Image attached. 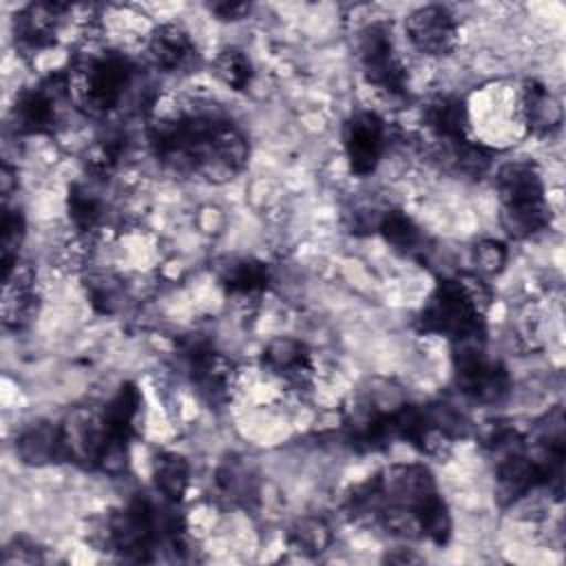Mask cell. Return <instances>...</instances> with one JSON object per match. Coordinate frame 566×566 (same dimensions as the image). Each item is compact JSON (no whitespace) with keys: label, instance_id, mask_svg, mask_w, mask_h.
Segmentation results:
<instances>
[{"label":"cell","instance_id":"obj_1","mask_svg":"<svg viewBox=\"0 0 566 566\" xmlns=\"http://www.w3.org/2000/svg\"><path fill=\"white\" fill-rule=\"evenodd\" d=\"M352 522L380 526L389 535L422 537L438 546L451 539V513L424 464H394L354 486L345 500Z\"/></svg>","mask_w":566,"mask_h":566},{"label":"cell","instance_id":"obj_2","mask_svg":"<svg viewBox=\"0 0 566 566\" xmlns=\"http://www.w3.org/2000/svg\"><path fill=\"white\" fill-rule=\"evenodd\" d=\"M148 146L164 168L210 184L237 177L250 155L245 135L230 119L203 111L153 122Z\"/></svg>","mask_w":566,"mask_h":566},{"label":"cell","instance_id":"obj_3","mask_svg":"<svg viewBox=\"0 0 566 566\" xmlns=\"http://www.w3.org/2000/svg\"><path fill=\"white\" fill-rule=\"evenodd\" d=\"M91 542L128 562H153L159 548L186 551V520L164 495L161 502L135 495L126 506L106 513Z\"/></svg>","mask_w":566,"mask_h":566},{"label":"cell","instance_id":"obj_4","mask_svg":"<svg viewBox=\"0 0 566 566\" xmlns=\"http://www.w3.org/2000/svg\"><path fill=\"white\" fill-rule=\"evenodd\" d=\"M489 303L491 292L475 274L442 279L420 307L413 327L420 334L444 336L449 343L484 338V312Z\"/></svg>","mask_w":566,"mask_h":566},{"label":"cell","instance_id":"obj_5","mask_svg":"<svg viewBox=\"0 0 566 566\" xmlns=\"http://www.w3.org/2000/svg\"><path fill=\"white\" fill-rule=\"evenodd\" d=\"M66 75L71 104L86 117L102 119L119 108L135 84L137 66L119 51H80Z\"/></svg>","mask_w":566,"mask_h":566},{"label":"cell","instance_id":"obj_6","mask_svg":"<svg viewBox=\"0 0 566 566\" xmlns=\"http://www.w3.org/2000/svg\"><path fill=\"white\" fill-rule=\"evenodd\" d=\"M500 221L509 237L528 239L551 223L539 168L528 159H513L497 170Z\"/></svg>","mask_w":566,"mask_h":566},{"label":"cell","instance_id":"obj_7","mask_svg":"<svg viewBox=\"0 0 566 566\" xmlns=\"http://www.w3.org/2000/svg\"><path fill=\"white\" fill-rule=\"evenodd\" d=\"M451 365L458 389L475 402L493 405L511 391V378L504 365L486 358L484 338L451 343Z\"/></svg>","mask_w":566,"mask_h":566},{"label":"cell","instance_id":"obj_8","mask_svg":"<svg viewBox=\"0 0 566 566\" xmlns=\"http://www.w3.org/2000/svg\"><path fill=\"white\" fill-rule=\"evenodd\" d=\"M358 64L365 80L378 91L402 97L407 93V71L396 55L391 24L387 20L367 22L356 38Z\"/></svg>","mask_w":566,"mask_h":566},{"label":"cell","instance_id":"obj_9","mask_svg":"<svg viewBox=\"0 0 566 566\" xmlns=\"http://www.w3.org/2000/svg\"><path fill=\"white\" fill-rule=\"evenodd\" d=\"M64 102H71L69 75L57 71L15 97L9 124L18 135H53L60 126Z\"/></svg>","mask_w":566,"mask_h":566},{"label":"cell","instance_id":"obj_10","mask_svg":"<svg viewBox=\"0 0 566 566\" xmlns=\"http://www.w3.org/2000/svg\"><path fill=\"white\" fill-rule=\"evenodd\" d=\"M142 411V394L135 382H124L111 398V402L104 407V420H106V449L99 460V469L108 475H119L128 467V447L137 429V418Z\"/></svg>","mask_w":566,"mask_h":566},{"label":"cell","instance_id":"obj_11","mask_svg":"<svg viewBox=\"0 0 566 566\" xmlns=\"http://www.w3.org/2000/svg\"><path fill=\"white\" fill-rule=\"evenodd\" d=\"M181 358L190 382L197 387L199 396L210 405H223L230 398L234 365L223 354H219L208 340L192 336L181 343Z\"/></svg>","mask_w":566,"mask_h":566},{"label":"cell","instance_id":"obj_12","mask_svg":"<svg viewBox=\"0 0 566 566\" xmlns=\"http://www.w3.org/2000/svg\"><path fill=\"white\" fill-rule=\"evenodd\" d=\"M422 124L436 139V157L451 166L453 157L471 142L469 108L460 95H436L422 106Z\"/></svg>","mask_w":566,"mask_h":566},{"label":"cell","instance_id":"obj_13","mask_svg":"<svg viewBox=\"0 0 566 566\" xmlns=\"http://www.w3.org/2000/svg\"><path fill=\"white\" fill-rule=\"evenodd\" d=\"M387 146V124L378 113H354L343 126V148L349 170L358 177L371 175Z\"/></svg>","mask_w":566,"mask_h":566},{"label":"cell","instance_id":"obj_14","mask_svg":"<svg viewBox=\"0 0 566 566\" xmlns=\"http://www.w3.org/2000/svg\"><path fill=\"white\" fill-rule=\"evenodd\" d=\"M405 33L413 49L431 57H444L458 46V20L442 4L411 11L405 20Z\"/></svg>","mask_w":566,"mask_h":566},{"label":"cell","instance_id":"obj_15","mask_svg":"<svg viewBox=\"0 0 566 566\" xmlns=\"http://www.w3.org/2000/svg\"><path fill=\"white\" fill-rule=\"evenodd\" d=\"M64 2H31L13 18V42L22 55H38L55 44L57 27L66 15Z\"/></svg>","mask_w":566,"mask_h":566},{"label":"cell","instance_id":"obj_16","mask_svg":"<svg viewBox=\"0 0 566 566\" xmlns=\"http://www.w3.org/2000/svg\"><path fill=\"white\" fill-rule=\"evenodd\" d=\"M261 363L268 374L294 391H307L314 385V358L305 343L296 338H274L265 345Z\"/></svg>","mask_w":566,"mask_h":566},{"label":"cell","instance_id":"obj_17","mask_svg":"<svg viewBox=\"0 0 566 566\" xmlns=\"http://www.w3.org/2000/svg\"><path fill=\"white\" fill-rule=\"evenodd\" d=\"M38 312L35 274L27 263H15L13 270L2 276V323L11 329L24 327Z\"/></svg>","mask_w":566,"mask_h":566},{"label":"cell","instance_id":"obj_18","mask_svg":"<svg viewBox=\"0 0 566 566\" xmlns=\"http://www.w3.org/2000/svg\"><path fill=\"white\" fill-rule=\"evenodd\" d=\"M150 62L166 73H179L195 64L197 49L190 35L177 24H159L150 31L146 44Z\"/></svg>","mask_w":566,"mask_h":566},{"label":"cell","instance_id":"obj_19","mask_svg":"<svg viewBox=\"0 0 566 566\" xmlns=\"http://www.w3.org/2000/svg\"><path fill=\"white\" fill-rule=\"evenodd\" d=\"M219 285L234 298H259L270 285V270L252 256H232L217 265Z\"/></svg>","mask_w":566,"mask_h":566},{"label":"cell","instance_id":"obj_20","mask_svg":"<svg viewBox=\"0 0 566 566\" xmlns=\"http://www.w3.org/2000/svg\"><path fill=\"white\" fill-rule=\"evenodd\" d=\"M15 453L24 464H31V467L64 462L60 422L55 424V422L40 420L24 427L15 438Z\"/></svg>","mask_w":566,"mask_h":566},{"label":"cell","instance_id":"obj_21","mask_svg":"<svg viewBox=\"0 0 566 566\" xmlns=\"http://www.w3.org/2000/svg\"><path fill=\"white\" fill-rule=\"evenodd\" d=\"M520 104L524 124L533 135L546 137L562 126V106L542 82L526 80L522 86Z\"/></svg>","mask_w":566,"mask_h":566},{"label":"cell","instance_id":"obj_22","mask_svg":"<svg viewBox=\"0 0 566 566\" xmlns=\"http://www.w3.org/2000/svg\"><path fill=\"white\" fill-rule=\"evenodd\" d=\"M153 482L157 493L166 500L179 504L190 484V467L184 455L175 451H164L153 462Z\"/></svg>","mask_w":566,"mask_h":566},{"label":"cell","instance_id":"obj_23","mask_svg":"<svg viewBox=\"0 0 566 566\" xmlns=\"http://www.w3.org/2000/svg\"><path fill=\"white\" fill-rule=\"evenodd\" d=\"M376 230L382 234V239L394 245L396 250L405 252V254H416L422 248V232L420 228L413 223L411 217H407L402 210H387L380 214Z\"/></svg>","mask_w":566,"mask_h":566},{"label":"cell","instance_id":"obj_24","mask_svg":"<svg viewBox=\"0 0 566 566\" xmlns=\"http://www.w3.org/2000/svg\"><path fill=\"white\" fill-rule=\"evenodd\" d=\"M66 212L77 232H93L102 221V203L99 199L84 188L82 184H73L66 195Z\"/></svg>","mask_w":566,"mask_h":566},{"label":"cell","instance_id":"obj_25","mask_svg":"<svg viewBox=\"0 0 566 566\" xmlns=\"http://www.w3.org/2000/svg\"><path fill=\"white\" fill-rule=\"evenodd\" d=\"M24 217L20 210L2 208V221H0V263H2V276H7L13 265L18 263V252L24 241Z\"/></svg>","mask_w":566,"mask_h":566},{"label":"cell","instance_id":"obj_26","mask_svg":"<svg viewBox=\"0 0 566 566\" xmlns=\"http://www.w3.org/2000/svg\"><path fill=\"white\" fill-rule=\"evenodd\" d=\"M287 542L294 551H298L303 555H318L329 546L332 533H329V526L323 520L305 517V520H298L290 528Z\"/></svg>","mask_w":566,"mask_h":566},{"label":"cell","instance_id":"obj_27","mask_svg":"<svg viewBox=\"0 0 566 566\" xmlns=\"http://www.w3.org/2000/svg\"><path fill=\"white\" fill-rule=\"evenodd\" d=\"M217 77L232 91H245L252 82V64L248 55L234 46L223 49L214 60Z\"/></svg>","mask_w":566,"mask_h":566},{"label":"cell","instance_id":"obj_28","mask_svg":"<svg viewBox=\"0 0 566 566\" xmlns=\"http://www.w3.org/2000/svg\"><path fill=\"white\" fill-rule=\"evenodd\" d=\"M217 489L221 497H226L230 504L248 506V500L256 495V486L252 475L239 467V464H226L217 473Z\"/></svg>","mask_w":566,"mask_h":566},{"label":"cell","instance_id":"obj_29","mask_svg":"<svg viewBox=\"0 0 566 566\" xmlns=\"http://www.w3.org/2000/svg\"><path fill=\"white\" fill-rule=\"evenodd\" d=\"M506 245L502 241H495V239H482L475 243L473 248V259H475V265L486 272V274H497L502 272V268L506 265Z\"/></svg>","mask_w":566,"mask_h":566},{"label":"cell","instance_id":"obj_30","mask_svg":"<svg viewBox=\"0 0 566 566\" xmlns=\"http://www.w3.org/2000/svg\"><path fill=\"white\" fill-rule=\"evenodd\" d=\"M2 562L4 564H35V562H42V555L38 551V546L33 544H27L22 537L13 539L4 553H2Z\"/></svg>","mask_w":566,"mask_h":566},{"label":"cell","instance_id":"obj_31","mask_svg":"<svg viewBox=\"0 0 566 566\" xmlns=\"http://www.w3.org/2000/svg\"><path fill=\"white\" fill-rule=\"evenodd\" d=\"M210 11L219 20H241L250 13V4H245V2H214V4H210Z\"/></svg>","mask_w":566,"mask_h":566},{"label":"cell","instance_id":"obj_32","mask_svg":"<svg viewBox=\"0 0 566 566\" xmlns=\"http://www.w3.org/2000/svg\"><path fill=\"white\" fill-rule=\"evenodd\" d=\"M13 186H15V172H13V168H11L9 164H2V170H0V188H2V199H4V201L9 199Z\"/></svg>","mask_w":566,"mask_h":566}]
</instances>
